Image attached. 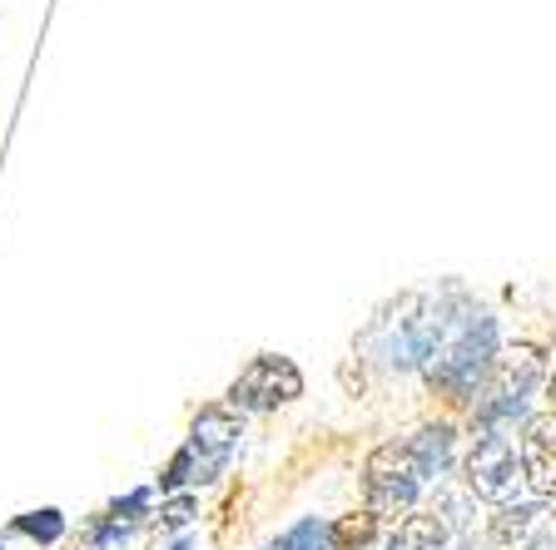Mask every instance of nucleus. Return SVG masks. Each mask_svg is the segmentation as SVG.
Returning <instances> with one entry per match:
<instances>
[{
  "label": "nucleus",
  "instance_id": "nucleus-1",
  "mask_svg": "<svg viewBox=\"0 0 556 550\" xmlns=\"http://www.w3.org/2000/svg\"><path fill=\"white\" fill-rule=\"evenodd\" d=\"M492 362H497V322H492V312L472 308V303H457V308H447L438 347H432V357L422 362V378L447 401L472 407V397L482 392Z\"/></svg>",
  "mask_w": 556,
  "mask_h": 550
},
{
  "label": "nucleus",
  "instance_id": "nucleus-2",
  "mask_svg": "<svg viewBox=\"0 0 556 550\" xmlns=\"http://www.w3.org/2000/svg\"><path fill=\"white\" fill-rule=\"evenodd\" d=\"M542 382V353L536 347H511V353H497L492 372H486L482 392L472 397V432H507L511 422H527V397Z\"/></svg>",
  "mask_w": 556,
  "mask_h": 550
},
{
  "label": "nucleus",
  "instance_id": "nucleus-3",
  "mask_svg": "<svg viewBox=\"0 0 556 550\" xmlns=\"http://www.w3.org/2000/svg\"><path fill=\"white\" fill-rule=\"evenodd\" d=\"M417 496H422V476H417L407 436L372 447L363 466V511H372L382 526H397L407 511H417Z\"/></svg>",
  "mask_w": 556,
  "mask_h": 550
},
{
  "label": "nucleus",
  "instance_id": "nucleus-4",
  "mask_svg": "<svg viewBox=\"0 0 556 550\" xmlns=\"http://www.w3.org/2000/svg\"><path fill=\"white\" fill-rule=\"evenodd\" d=\"M463 482L477 501H492V506H507V501H521V457L517 447L507 442V432H486L472 442V451L463 457Z\"/></svg>",
  "mask_w": 556,
  "mask_h": 550
},
{
  "label": "nucleus",
  "instance_id": "nucleus-5",
  "mask_svg": "<svg viewBox=\"0 0 556 550\" xmlns=\"http://www.w3.org/2000/svg\"><path fill=\"white\" fill-rule=\"evenodd\" d=\"M299 397H303V372L278 353H258L229 382V407H239V412H278V407H289Z\"/></svg>",
  "mask_w": 556,
  "mask_h": 550
},
{
  "label": "nucleus",
  "instance_id": "nucleus-6",
  "mask_svg": "<svg viewBox=\"0 0 556 550\" xmlns=\"http://www.w3.org/2000/svg\"><path fill=\"white\" fill-rule=\"evenodd\" d=\"M239 436H243V412L239 407H204V412L189 422V457H194V486H208V482H219L224 466H229L233 447H239Z\"/></svg>",
  "mask_w": 556,
  "mask_h": 550
},
{
  "label": "nucleus",
  "instance_id": "nucleus-7",
  "mask_svg": "<svg viewBox=\"0 0 556 550\" xmlns=\"http://www.w3.org/2000/svg\"><path fill=\"white\" fill-rule=\"evenodd\" d=\"M492 550H556V506L552 501H507L486 526Z\"/></svg>",
  "mask_w": 556,
  "mask_h": 550
},
{
  "label": "nucleus",
  "instance_id": "nucleus-8",
  "mask_svg": "<svg viewBox=\"0 0 556 550\" xmlns=\"http://www.w3.org/2000/svg\"><path fill=\"white\" fill-rule=\"evenodd\" d=\"M521 476L542 501H556V412H536L521 422L517 436Z\"/></svg>",
  "mask_w": 556,
  "mask_h": 550
},
{
  "label": "nucleus",
  "instance_id": "nucleus-9",
  "mask_svg": "<svg viewBox=\"0 0 556 550\" xmlns=\"http://www.w3.org/2000/svg\"><path fill=\"white\" fill-rule=\"evenodd\" d=\"M407 447H413V461H417L422 486H432V482L447 476V466H452V426H442V422L417 426V432L407 436Z\"/></svg>",
  "mask_w": 556,
  "mask_h": 550
},
{
  "label": "nucleus",
  "instance_id": "nucleus-10",
  "mask_svg": "<svg viewBox=\"0 0 556 550\" xmlns=\"http://www.w3.org/2000/svg\"><path fill=\"white\" fill-rule=\"evenodd\" d=\"M382 550H452V540H447V526L438 521V511H407L388 530Z\"/></svg>",
  "mask_w": 556,
  "mask_h": 550
},
{
  "label": "nucleus",
  "instance_id": "nucleus-11",
  "mask_svg": "<svg viewBox=\"0 0 556 550\" xmlns=\"http://www.w3.org/2000/svg\"><path fill=\"white\" fill-rule=\"evenodd\" d=\"M438 521L447 526V540L452 550H482V530H477V516H472V491H438L432 501Z\"/></svg>",
  "mask_w": 556,
  "mask_h": 550
},
{
  "label": "nucleus",
  "instance_id": "nucleus-12",
  "mask_svg": "<svg viewBox=\"0 0 556 550\" xmlns=\"http://www.w3.org/2000/svg\"><path fill=\"white\" fill-rule=\"evenodd\" d=\"M382 521L372 511H353V516L333 521V550H378Z\"/></svg>",
  "mask_w": 556,
  "mask_h": 550
},
{
  "label": "nucleus",
  "instance_id": "nucleus-13",
  "mask_svg": "<svg viewBox=\"0 0 556 550\" xmlns=\"http://www.w3.org/2000/svg\"><path fill=\"white\" fill-rule=\"evenodd\" d=\"M274 550H333V526H324L318 516L299 521V526L283 530V540H278Z\"/></svg>",
  "mask_w": 556,
  "mask_h": 550
},
{
  "label": "nucleus",
  "instance_id": "nucleus-14",
  "mask_svg": "<svg viewBox=\"0 0 556 550\" xmlns=\"http://www.w3.org/2000/svg\"><path fill=\"white\" fill-rule=\"evenodd\" d=\"M15 530L30 540H40V546H55L60 536H65V516H60L55 506H46V511H25L21 521H15Z\"/></svg>",
  "mask_w": 556,
  "mask_h": 550
},
{
  "label": "nucleus",
  "instance_id": "nucleus-15",
  "mask_svg": "<svg viewBox=\"0 0 556 550\" xmlns=\"http://www.w3.org/2000/svg\"><path fill=\"white\" fill-rule=\"evenodd\" d=\"M194 521V496H174V501L160 506V526L164 530H185Z\"/></svg>",
  "mask_w": 556,
  "mask_h": 550
},
{
  "label": "nucleus",
  "instance_id": "nucleus-16",
  "mask_svg": "<svg viewBox=\"0 0 556 550\" xmlns=\"http://www.w3.org/2000/svg\"><path fill=\"white\" fill-rule=\"evenodd\" d=\"M125 536H129V521L104 516V521H94V526H90V536H85V540H90L94 550H104V546H119V540H125Z\"/></svg>",
  "mask_w": 556,
  "mask_h": 550
},
{
  "label": "nucleus",
  "instance_id": "nucleus-17",
  "mask_svg": "<svg viewBox=\"0 0 556 550\" xmlns=\"http://www.w3.org/2000/svg\"><path fill=\"white\" fill-rule=\"evenodd\" d=\"M144 511H150V491H129L125 501L110 506V516H115V521H139Z\"/></svg>",
  "mask_w": 556,
  "mask_h": 550
},
{
  "label": "nucleus",
  "instance_id": "nucleus-18",
  "mask_svg": "<svg viewBox=\"0 0 556 550\" xmlns=\"http://www.w3.org/2000/svg\"><path fill=\"white\" fill-rule=\"evenodd\" d=\"M164 550H199V546H194V540H169Z\"/></svg>",
  "mask_w": 556,
  "mask_h": 550
},
{
  "label": "nucleus",
  "instance_id": "nucleus-19",
  "mask_svg": "<svg viewBox=\"0 0 556 550\" xmlns=\"http://www.w3.org/2000/svg\"><path fill=\"white\" fill-rule=\"evenodd\" d=\"M546 397H552V412H556V372L546 378Z\"/></svg>",
  "mask_w": 556,
  "mask_h": 550
},
{
  "label": "nucleus",
  "instance_id": "nucleus-20",
  "mask_svg": "<svg viewBox=\"0 0 556 550\" xmlns=\"http://www.w3.org/2000/svg\"><path fill=\"white\" fill-rule=\"evenodd\" d=\"M0 550H5V546H0Z\"/></svg>",
  "mask_w": 556,
  "mask_h": 550
}]
</instances>
